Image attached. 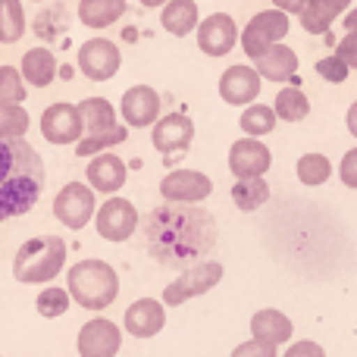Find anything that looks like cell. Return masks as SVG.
Returning a JSON list of instances; mask_svg holds the SVG:
<instances>
[{
    "label": "cell",
    "mask_w": 357,
    "mask_h": 357,
    "mask_svg": "<svg viewBox=\"0 0 357 357\" xmlns=\"http://www.w3.org/2000/svg\"><path fill=\"white\" fill-rule=\"evenodd\" d=\"M85 176L94 191H100V195H116L126 185V178H129V167H126L116 154H104V151H100V154L91 157Z\"/></svg>",
    "instance_id": "cell-20"
},
{
    "label": "cell",
    "mask_w": 357,
    "mask_h": 357,
    "mask_svg": "<svg viewBox=\"0 0 357 357\" xmlns=\"http://www.w3.org/2000/svg\"><path fill=\"white\" fill-rule=\"evenodd\" d=\"M94 226H98V235L107 241H126L135 235L138 229V210L132 201L126 197L110 195L94 213Z\"/></svg>",
    "instance_id": "cell-8"
},
{
    "label": "cell",
    "mask_w": 357,
    "mask_h": 357,
    "mask_svg": "<svg viewBox=\"0 0 357 357\" xmlns=\"http://www.w3.org/2000/svg\"><path fill=\"white\" fill-rule=\"evenodd\" d=\"M41 135L50 144H75L85 135L79 104H50L41 113Z\"/></svg>",
    "instance_id": "cell-12"
},
{
    "label": "cell",
    "mask_w": 357,
    "mask_h": 357,
    "mask_svg": "<svg viewBox=\"0 0 357 357\" xmlns=\"http://www.w3.org/2000/svg\"><path fill=\"white\" fill-rule=\"evenodd\" d=\"M351 3L354 0H307V6L298 13L301 29L307 31V35H329L333 22L339 16H345V13L351 10Z\"/></svg>",
    "instance_id": "cell-21"
},
{
    "label": "cell",
    "mask_w": 357,
    "mask_h": 357,
    "mask_svg": "<svg viewBox=\"0 0 357 357\" xmlns=\"http://www.w3.org/2000/svg\"><path fill=\"white\" fill-rule=\"evenodd\" d=\"M94 188L82 182H69L60 188V195L54 197V216L66 229H85L94 220Z\"/></svg>",
    "instance_id": "cell-7"
},
{
    "label": "cell",
    "mask_w": 357,
    "mask_h": 357,
    "mask_svg": "<svg viewBox=\"0 0 357 357\" xmlns=\"http://www.w3.org/2000/svg\"><path fill=\"white\" fill-rule=\"evenodd\" d=\"M273 110H276V116L285 119V123H301V119L310 113V100H307V94H304L301 88L291 85V88H282V91L276 94Z\"/></svg>",
    "instance_id": "cell-29"
},
{
    "label": "cell",
    "mask_w": 357,
    "mask_h": 357,
    "mask_svg": "<svg viewBox=\"0 0 357 357\" xmlns=\"http://www.w3.org/2000/svg\"><path fill=\"white\" fill-rule=\"evenodd\" d=\"M138 3H142L144 10H157V6H163L167 0H138Z\"/></svg>",
    "instance_id": "cell-44"
},
{
    "label": "cell",
    "mask_w": 357,
    "mask_h": 357,
    "mask_svg": "<svg viewBox=\"0 0 357 357\" xmlns=\"http://www.w3.org/2000/svg\"><path fill=\"white\" fill-rule=\"evenodd\" d=\"M295 326L291 320L276 307H264L251 317V335L254 339H264V342H273V345H285L291 339Z\"/></svg>",
    "instance_id": "cell-25"
},
{
    "label": "cell",
    "mask_w": 357,
    "mask_h": 357,
    "mask_svg": "<svg viewBox=\"0 0 357 357\" xmlns=\"http://www.w3.org/2000/svg\"><path fill=\"white\" fill-rule=\"evenodd\" d=\"M276 123H279L276 110H273V107H266V104H248L245 113H241V119H238L241 132H245V135H251V138L270 135V132L276 129Z\"/></svg>",
    "instance_id": "cell-28"
},
{
    "label": "cell",
    "mask_w": 357,
    "mask_h": 357,
    "mask_svg": "<svg viewBox=\"0 0 357 357\" xmlns=\"http://www.w3.org/2000/svg\"><path fill=\"white\" fill-rule=\"evenodd\" d=\"M191 138H195V123H191L188 113H167L154 123V132H151V142L160 151L163 157L182 154V151L191 148Z\"/></svg>",
    "instance_id": "cell-14"
},
{
    "label": "cell",
    "mask_w": 357,
    "mask_h": 357,
    "mask_svg": "<svg viewBox=\"0 0 357 357\" xmlns=\"http://www.w3.org/2000/svg\"><path fill=\"white\" fill-rule=\"evenodd\" d=\"M348 132H351V135L357 138V100L351 107H348Z\"/></svg>",
    "instance_id": "cell-43"
},
{
    "label": "cell",
    "mask_w": 357,
    "mask_h": 357,
    "mask_svg": "<svg viewBox=\"0 0 357 357\" xmlns=\"http://www.w3.org/2000/svg\"><path fill=\"white\" fill-rule=\"evenodd\" d=\"M289 29H291L289 13L279 10V6H270V10H260V13H254V16L248 19V25L241 29L238 44H241V50H245L251 60H257L270 44L282 41V38L289 35Z\"/></svg>",
    "instance_id": "cell-5"
},
{
    "label": "cell",
    "mask_w": 357,
    "mask_h": 357,
    "mask_svg": "<svg viewBox=\"0 0 357 357\" xmlns=\"http://www.w3.org/2000/svg\"><path fill=\"white\" fill-rule=\"evenodd\" d=\"M335 54H339L351 69H357V31H345V38H342L339 47H335Z\"/></svg>",
    "instance_id": "cell-39"
},
{
    "label": "cell",
    "mask_w": 357,
    "mask_h": 357,
    "mask_svg": "<svg viewBox=\"0 0 357 357\" xmlns=\"http://www.w3.org/2000/svg\"><path fill=\"white\" fill-rule=\"evenodd\" d=\"M241 31L229 13H210L207 19L197 22V47L207 56H226L238 44Z\"/></svg>",
    "instance_id": "cell-11"
},
{
    "label": "cell",
    "mask_w": 357,
    "mask_h": 357,
    "mask_svg": "<svg viewBox=\"0 0 357 357\" xmlns=\"http://www.w3.org/2000/svg\"><path fill=\"white\" fill-rule=\"evenodd\" d=\"M348 73H351V66H348L339 54L317 60V75H320V79H326V82H333V85H342V82L348 79Z\"/></svg>",
    "instance_id": "cell-36"
},
{
    "label": "cell",
    "mask_w": 357,
    "mask_h": 357,
    "mask_svg": "<svg viewBox=\"0 0 357 357\" xmlns=\"http://www.w3.org/2000/svg\"><path fill=\"white\" fill-rule=\"evenodd\" d=\"M222 279V264L216 260H197V264L185 266L173 282L163 289V304L167 307H178V304L191 301L197 295H207L210 289H216Z\"/></svg>",
    "instance_id": "cell-6"
},
{
    "label": "cell",
    "mask_w": 357,
    "mask_h": 357,
    "mask_svg": "<svg viewBox=\"0 0 357 357\" xmlns=\"http://www.w3.org/2000/svg\"><path fill=\"white\" fill-rule=\"evenodd\" d=\"M197 22H201V10H197L195 0H167L160 6V25L173 38H185L197 31Z\"/></svg>",
    "instance_id": "cell-23"
},
{
    "label": "cell",
    "mask_w": 357,
    "mask_h": 357,
    "mask_svg": "<svg viewBox=\"0 0 357 357\" xmlns=\"http://www.w3.org/2000/svg\"><path fill=\"white\" fill-rule=\"evenodd\" d=\"M273 6H279V10H285L289 16H298V13L307 6V0H273Z\"/></svg>",
    "instance_id": "cell-41"
},
{
    "label": "cell",
    "mask_w": 357,
    "mask_h": 357,
    "mask_svg": "<svg viewBox=\"0 0 357 357\" xmlns=\"http://www.w3.org/2000/svg\"><path fill=\"white\" fill-rule=\"evenodd\" d=\"M29 88L16 66H0V104H22Z\"/></svg>",
    "instance_id": "cell-32"
},
{
    "label": "cell",
    "mask_w": 357,
    "mask_h": 357,
    "mask_svg": "<svg viewBox=\"0 0 357 357\" xmlns=\"http://www.w3.org/2000/svg\"><path fill=\"white\" fill-rule=\"evenodd\" d=\"M66 241L56 235H38L19 245L13 257V279L22 285H47L63 273Z\"/></svg>",
    "instance_id": "cell-3"
},
{
    "label": "cell",
    "mask_w": 357,
    "mask_h": 357,
    "mask_svg": "<svg viewBox=\"0 0 357 357\" xmlns=\"http://www.w3.org/2000/svg\"><path fill=\"white\" fill-rule=\"evenodd\" d=\"M167 326V304L154 298H138L126 310V333L135 339H154Z\"/></svg>",
    "instance_id": "cell-18"
},
{
    "label": "cell",
    "mask_w": 357,
    "mask_h": 357,
    "mask_svg": "<svg viewBox=\"0 0 357 357\" xmlns=\"http://www.w3.org/2000/svg\"><path fill=\"white\" fill-rule=\"evenodd\" d=\"M282 357H326V351L317 342H291Z\"/></svg>",
    "instance_id": "cell-40"
},
{
    "label": "cell",
    "mask_w": 357,
    "mask_h": 357,
    "mask_svg": "<svg viewBox=\"0 0 357 357\" xmlns=\"http://www.w3.org/2000/svg\"><path fill=\"white\" fill-rule=\"evenodd\" d=\"M342 22H345V31H357V6H351V10L345 13V19H342Z\"/></svg>",
    "instance_id": "cell-42"
},
{
    "label": "cell",
    "mask_w": 357,
    "mask_h": 357,
    "mask_svg": "<svg viewBox=\"0 0 357 357\" xmlns=\"http://www.w3.org/2000/svg\"><path fill=\"white\" fill-rule=\"evenodd\" d=\"M232 201L238 210L251 213V210L264 207L270 201V185H266L264 176H251V178H235L232 185Z\"/></svg>",
    "instance_id": "cell-27"
},
{
    "label": "cell",
    "mask_w": 357,
    "mask_h": 357,
    "mask_svg": "<svg viewBox=\"0 0 357 357\" xmlns=\"http://www.w3.org/2000/svg\"><path fill=\"white\" fill-rule=\"evenodd\" d=\"M73 301L85 310H107L119 295V276L107 260H82L73 264L66 276Z\"/></svg>",
    "instance_id": "cell-4"
},
{
    "label": "cell",
    "mask_w": 357,
    "mask_h": 357,
    "mask_svg": "<svg viewBox=\"0 0 357 357\" xmlns=\"http://www.w3.org/2000/svg\"><path fill=\"white\" fill-rule=\"evenodd\" d=\"M260 73L254 66H245V63H238V66H229L226 73L220 75V98L226 100L229 107H248L257 100L260 94Z\"/></svg>",
    "instance_id": "cell-17"
},
{
    "label": "cell",
    "mask_w": 357,
    "mask_h": 357,
    "mask_svg": "<svg viewBox=\"0 0 357 357\" xmlns=\"http://www.w3.org/2000/svg\"><path fill=\"white\" fill-rule=\"evenodd\" d=\"M144 238L151 257H157L160 264L191 266L216 245V222L207 210L195 204L167 201L163 207L151 210L144 222Z\"/></svg>",
    "instance_id": "cell-1"
},
{
    "label": "cell",
    "mask_w": 357,
    "mask_h": 357,
    "mask_svg": "<svg viewBox=\"0 0 357 357\" xmlns=\"http://www.w3.org/2000/svg\"><path fill=\"white\" fill-rule=\"evenodd\" d=\"M79 113H82V123H85L88 138L91 135H110V132H116L119 126H123L116 119V107H113L107 98H85L79 104Z\"/></svg>",
    "instance_id": "cell-22"
},
{
    "label": "cell",
    "mask_w": 357,
    "mask_h": 357,
    "mask_svg": "<svg viewBox=\"0 0 357 357\" xmlns=\"http://www.w3.org/2000/svg\"><path fill=\"white\" fill-rule=\"evenodd\" d=\"M69 301H73V295H69V289H41V295H38L35 307L41 317H47V320H54V317H63L69 310Z\"/></svg>",
    "instance_id": "cell-35"
},
{
    "label": "cell",
    "mask_w": 357,
    "mask_h": 357,
    "mask_svg": "<svg viewBox=\"0 0 357 357\" xmlns=\"http://www.w3.org/2000/svg\"><path fill=\"white\" fill-rule=\"evenodd\" d=\"M329 176H333V163H329L326 154H304L298 160V178L307 188H317V185H326Z\"/></svg>",
    "instance_id": "cell-31"
},
{
    "label": "cell",
    "mask_w": 357,
    "mask_h": 357,
    "mask_svg": "<svg viewBox=\"0 0 357 357\" xmlns=\"http://www.w3.org/2000/svg\"><path fill=\"white\" fill-rule=\"evenodd\" d=\"M79 73L91 82H110L123 66V54L113 41L107 38H91L79 47Z\"/></svg>",
    "instance_id": "cell-9"
},
{
    "label": "cell",
    "mask_w": 357,
    "mask_h": 357,
    "mask_svg": "<svg viewBox=\"0 0 357 357\" xmlns=\"http://www.w3.org/2000/svg\"><path fill=\"white\" fill-rule=\"evenodd\" d=\"M44 188V160L25 135L0 138V222L29 213Z\"/></svg>",
    "instance_id": "cell-2"
},
{
    "label": "cell",
    "mask_w": 357,
    "mask_h": 357,
    "mask_svg": "<svg viewBox=\"0 0 357 357\" xmlns=\"http://www.w3.org/2000/svg\"><path fill=\"white\" fill-rule=\"evenodd\" d=\"M254 69L266 82H298V54L289 44L276 41L254 60Z\"/></svg>",
    "instance_id": "cell-19"
},
{
    "label": "cell",
    "mask_w": 357,
    "mask_h": 357,
    "mask_svg": "<svg viewBox=\"0 0 357 357\" xmlns=\"http://www.w3.org/2000/svg\"><path fill=\"white\" fill-rule=\"evenodd\" d=\"M339 178L348 188H357V148H351L339 163Z\"/></svg>",
    "instance_id": "cell-38"
},
{
    "label": "cell",
    "mask_w": 357,
    "mask_h": 357,
    "mask_svg": "<svg viewBox=\"0 0 357 357\" xmlns=\"http://www.w3.org/2000/svg\"><path fill=\"white\" fill-rule=\"evenodd\" d=\"M19 73H22V79L29 82L31 88H47L50 82L56 79L60 66H56L54 50L31 47V50H25V54H22V66H19Z\"/></svg>",
    "instance_id": "cell-24"
},
{
    "label": "cell",
    "mask_w": 357,
    "mask_h": 357,
    "mask_svg": "<svg viewBox=\"0 0 357 357\" xmlns=\"http://www.w3.org/2000/svg\"><path fill=\"white\" fill-rule=\"evenodd\" d=\"M126 138H129V126H119L116 132H110V135H91V138H79L75 142V154L79 157H94V154H100V151H107V148H113V144H123Z\"/></svg>",
    "instance_id": "cell-33"
},
{
    "label": "cell",
    "mask_w": 357,
    "mask_h": 357,
    "mask_svg": "<svg viewBox=\"0 0 357 357\" xmlns=\"http://www.w3.org/2000/svg\"><path fill=\"white\" fill-rule=\"evenodd\" d=\"M273 167V154L260 138H241L229 148V169L235 178H251V176H266Z\"/></svg>",
    "instance_id": "cell-16"
},
{
    "label": "cell",
    "mask_w": 357,
    "mask_h": 357,
    "mask_svg": "<svg viewBox=\"0 0 357 357\" xmlns=\"http://www.w3.org/2000/svg\"><path fill=\"white\" fill-rule=\"evenodd\" d=\"M232 357H279V354H276V345H273V342L248 339V342H241V345H235Z\"/></svg>",
    "instance_id": "cell-37"
},
{
    "label": "cell",
    "mask_w": 357,
    "mask_h": 357,
    "mask_svg": "<svg viewBox=\"0 0 357 357\" xmlns=\"http://www.w3.org/2000/svg\"><path fill=\"white\" fill-rule=\"evenodd\" d=\"M160 195L163 201L173 204H201L213 195V182H210V176L197 173V169H173L169 176H163Z\"/></svg>",
    "instance_id": "cell-13"
},
{
    "label": "cell",
    "mask_w": 357,
    "mask_h": 357,
    "mask_svg": "<svg viewBox=\"0 0 357 357\" xmlns=\"http://www.w3.org/2000/svg\"><path fill=\"white\" fill-rule=\"evenodd\" d=\"M29 132V113L22 104H0V138H16Z\"/></svg>",
    "instance_id": "cell-34"
},
{
    "label": "cell",
    "mask_w": 357,
    "mask_h": 357,
    "mask_svg": "<svg viewBox=\"0 0 357 357\" xmlns=\"http://www.w3.org/2000/svg\"><path fill=\"white\" fill-rule=\"evenodd\" d=\"M119 113L129 129H148L160 119V94L151 85H132L119 100Z\"/></svg>",
    "instance_id": "cell-15"
},
{
    "label": "cell",
    "mask_w": 357,
    "mask_h": 357,
    "mask_svg": "<svg viewBox=\"0 0 357 357\" xmlns=\"http://www.w3.org/2000/svg\"><path fill=\"white\" fill-rule=\"evenodd\" d=\"M35 3H41V0H35Z\"/></svg>",
    "instance_id": "cell-45"
},
{
    "label": "cell",
    "mask_w": 357,
    "mask_h": 357,
    "mask_svg": "<svg viewBox=\"0 0 357 357\" xmlns=\"http://www.w3.org/2000/svg\"><path fill=\"white\" fill-rule=\"evenodd\" d=\"M75 348H79V357H116L123 348V333L113 320L94 317L79 329Z\"/></svg>",
    "instance_id": "cell-10"
},
{
    "label": "cell",
    "mask_w": 357,
    "mask_h": 357,
    "mask_svg": "<svg viewBox=\"0 0 357 357\" xmlns=\"http://www.w3.org/2000/svg\"><path fill=\"white\" fill-rule=\"evenodd\" d=\"M126 0H79V22L85 29H110L123 19Z\"/></svg>",
    "instance_id": "cell-26"
},
{
    "label": "cell",
    "mask_w": 357,
    "mask_h": 357,
    "mask_svg": "<svg viewBox=\"0 0 357 357\" xmlns=\"http://www.w3.org/2000/svg\"><path fill=\"white\" fill-rule=\"evenodd\" d=\"M25 35L22 0H0V44H16Z\"/></svg>",
    "instance_id": "cell-30"
}]
</instances>
